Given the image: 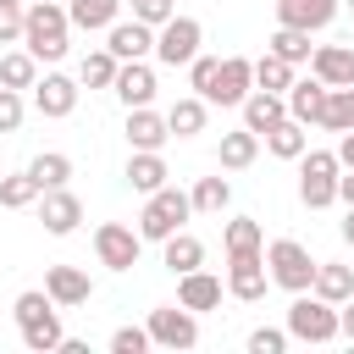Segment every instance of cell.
I'll return each instance as SVG.
<instances>
[{"label": "cell", "mask_w": 354, "mask_h": 354, "mask_svg": "<svg viewBox=\"0 0 354 354\" xmlns=\"http://www.w3.org/2000/svg\"><path fill=\"white\" fill-rule=\"evenodd\" d=\"M44 310H55V299H50L44 288H28V293H17V304H11V315H17V326H28V321H39Z\"/></svg>", "instance_id": "cell-39"}, {"label": "cell", "mask_w": 354, "mask_h": 354, "mask_svg": "<svg viewBox=\"0 0 354 354\" xmlns=\"http://www.w3.org/2000/svg\"><path fill=\"white\" fill-rule=\"evenodd\" d=\"M0 205H6V210H28V205H39V183H33V171H11V177H0Z\"/></svg>", "instance_id": "cell-38"}, {"label": "cell", "mask_w": 354, "mask_h": 354, "mask_svg": "<svg viewBox=\"0 0 354 354\" xmlns=\"http://www.w3.org/2000/svg\"><path fill=\"white\" fill-rule=\"evenodd\" d=\"M260 138H266V149H271L277 160H299V155L310 149V127H304V122H293V116H282V122H277V127H266Z\"/></svg>", "instance_id": "cell-21"}, {"label": "cell", "mask_w": 354, "mask_h": 354, "mask_svg": "<svg viewBox=\"0 0 354 354\" xmlns=\"http://www.w3.org/2000/svg\"><path fill=\"white\" fill-rule=\"evenodd\" d=\"M337 337H348V343H354V293L337 304Z\"/></svg>", "instance_id": "cell-46"}, {"label": "cell", "mask_w": 354, "mask_h": 354, "mask_svg": "<svg viewBox=\"0 0 354 354\" xmlns=\"http://www.w3.org/2000/svg\"><path fill=\"white\" fill-rule=\"evenodd\" d=\"M293 77H299V72H293V66H288L282 55H271V50H266V55L254 61V88H271V94H288V83H293Z\"/></svg>", "instance_id": "cell-37"}, {"label": "cell", "mask_w": 354, "mask_h": 354, "mask_svg": "<svg viewBox=\"0 0 354 354\" xmlns=\"http://www.w3.org/2000/svg\"><path fill=\"white\" fill-rule=\"evenodd\" d=\"M266 271L288 293H310V282H315V260H310V249L299 238H271L266 243Z\"/></svg>", "instance_id": "cell-3"}, {"label": "cell", "mask_w": 354, "mask_h": 354, "mask_svg": "<svg viewBox=\"0 0 354 354\" xmlns=\"http://www.w3.org/2000/svg\"><path fill=\"white\" fill-rule=\"evenodd\" d=\"M177 304H188L194 315H205V310H216V304H221V277H210L205 266H194V271H183V277H177Z\"/></svg>", "instance_id": "cell-17"}, {"label": "cell", "mask_w": 354, "mask_h": 354, "mask_svg": "<svg viewBox=\"0 0 354 354\" xmlns=\"http://www.w3.org/2000/svg\"><path fill=\"white\" fill-rule=\"evenodd\" d=\"M17 6H22V0H17Z\"/></svg>", "instance_id": "cell-51"}, {"label": "cell", "mask_w": 354, "mask_h": 354, "mask_svg": "<svg viewBox=\"0 0 354 354\" xmlns=\"http://www.w3.org/2000/svg\"><path fill=\"white\" fill-rule=\"evenodd\" d=\"M188 199H194V210H205V216H221V210L232 205V183H227V177H199Z\"/></svg>", "instance_id": "cell-35"}, {"label": "cell", "mask_w": 354, "mask_h": 354, "mask_svg": "<svg viewBox=\"0 0 354 354\" xmlns=\"http://www.w3.org/2000/svg\"><path fill=\"white\" fill-rule=\"evenodd\" d=\"M315 127H326V133H354V83H348V88H326V111H321Z\"/></svg>", "instance_id": "cell-32"}, {"label": "cell", "mask_w": 354, "mask_h": 354, "mask_svg": "<svg viewBox=\"0 0 354 354\" xmlns=\"http://www.w3.org/2000/svg\"><path fill=\"white\" fill-rule=\"evenodd\" d=\"M94 254H100V266H105V271H133V266H138V254H144V238H138V227L100 221V227H94Z\"/></svg>", "instance_id": "cell-7"}, {"label": "cell", "mask_w": 354, "mask_h": 354, "mask_svg": "<svg viewBox=\"0 0 354 354\" xmlns=\"http://www.w3.org/2000/svg\"><path fill=\"white\" fill-rule=\"evenodd\" d=\"M116 66H122V61L100 44V50H88V55L77 61V83H88V88H111V83H116Z\"/></svg>", "instance_id": "cell-33"}, {"label": "cell", "mask_w": 354, "mask_h": 354, "mask_svg": "<svg viewBox=\"0 0 354 354\" xmlns=\"http://www.w3.org/2000/svg\"><path fill=\"white\" fill-rule=\"evenodd\" d=\"M199 44H205V28L194 22V17H166L160 28H155V61L160 66H188L194 55H199Z\"/></svg>", "instance_id": "cell-5"}, {"label": "cell", "mask_w": 354, "mask_h": 354, "mask_svg": "<svg viewBox=\"0 0 354 354\" xmlns=\"http://www.w3.org/2000/svg\"><path fill=\"white\" fill-rule=\"evenodd\" d=\"M105 50H111L116 61H149V55H155V28L138 22V17H133V22L116 17V22L105 28Z\"/></svg>", "instance_id": "cell-10"}, {"label": "cell", "mask_w": 354, "mask_h": 354, "mask_svg": "<svg viewBox=\"0 0 354 354\" xmlns=\"http://www.w3.org/2000/svg\"><path fill=\"white\" fill-rule=\"evenodd\" d=\"M166 138H171V127H166L160 111H149V105H133L127 111V144L133 149H160Z\"/></svg>", "instance_id": "cell-20"}, {"label": "cell", "mask_w": 354, "mask_h": 354, "mask_svg": "<svg viewBox=\"0 0 354 354\" xmlns=\"http://www.w3.org/2000/svg\"><path fill=\"white\" fill-rule=\"evenodd\" d=\"M155 88H160V83H155V66H149V61H122V66H116L111 94H116L127 111H133V105H155Z\"/></svg>", "instance_id": "cell-13"}, {"label": "cell", "mask_w": 354, "mask_h": 354, "mask_svg": "<svg viewBox=\"0 0 354 354\" xmlns=\"http://www.w3.org/2000/svg\"><path fill=\"white\" fill-rule=\"evenodd\" d=\"M337 199H343V205H354V171H348V177H337Z\"/></svg>", "instance_id": "cell-48"}, {"label": "cell", "mask_w": 354, "mask_h": 354, "mask_svg": "<svg viewBox=\"0 0 354 354\" xmlns=\"http://www.w3.org/2000/svg\"><path fill=\"white\" fill-rule=\"evenodd\" d=\"M61 337H66V332H61V315H55V310H44L39 321H28V326H22V343H28L33 354H50V348H61Z\"/></svg>", "instance_id": "cell-36"}, {"label": "cell", "mask_w": 354, "mask_h": 354, "mask_svg": "<svg viewBox=\"0 0 354 354\" xmlns=\"http://www.w3.org/2000/svg\"><path fill=\"white\" fill-rule=\"evenodd\" d=\"M44 293L55 299V310H72V304H88L94 282H88V271H77V266H50V271H44Z\"/></svg>", "instance_id": "cell-16"}, {"label": "cell", "mask_w": 354, "mask_h": 354, "mask_svg": "<svg viewBox=\"0 0 354 354\" xmlns=\"http://www.w3.org/2000/svg\"><path fill=\"white\" fill-rule=\"evenodd\" d=\"M299 205L304 210L337 205V171H299Z\"/></svg>", "instance_id": "cell-27"}, {"label": "cell", "mask_w": 354, "mask_h": 354, "mask_svg": "<svg viewBox=\"0 0 354 354\" xmlns=\"http://www.w3.org/2000/svg\"><path fill=\"white\" fill-rule=\"evenodd\" d=\"M33 77H39V61L28 50H6L0 55V88H33Z\"/></svg>", "instance_id": "cell-34"}, {"label": "cell", "mask_w": 354, "mask_h": 354, "mask_svg": "<svg viewBox=\"0 0 354 354\" xmlns=\"http://www.w3.org/2000/svg\"><path fill=\"white\" fill-rule=\"evenodd\" d=\"M288 348V326H254L249 332V354H282Z\"/></svg>", "instance_id": "cell-41"}, {"label": "cell", "mask_w": 354, "mask_h": 354, "mask_svg": "<svg viewBox=\"0 0 354 354\" xmlns=\"http://www.w3.org/2000/svg\"><path fill=\"white\" fill-rule=\"evenodd\" d=\"M210 77H216V55H194L188 61V88L205 100V88H210Z\"/></svg>", "instance_id": "cell-44"}, {"label": "cell", "mask_w": 354, "mask_h": 354, "mask_svg": "<svg viewBox=\"0 0 354 354\" xmlns=\"http://www.w3.org/2000/svg\"><path fill=\"white\" fill-rule=\"evenodd\" d=\"M66 33H72V22H66V0H33V6H22V50H28L33 61L55 66V61L72 50Z\"/></svg>", "instance_id": "cell-1"}, {"label": "cell", "mask_w": 354, "mask_h": 354, "mask_svg": "<svg viewBox=\"0 0 354 354\" xmlns=\"http://www.w3.org/2000/svg\"><path fill=\"white\" fill-rule=\"evenodd\" d=\"M0 44H22V6L0 0Z\"/></svg>", "instance_id": "cell-43"}, {"label": "cell", "mask_w": 354, "mask_h": 354, "mask_svg": "<svg viewBox=\"0 0 354 354\" xmlns=\"http://www.w3.org/2000/svg\"><path fill=\"white\" fill-rule=\"evenodd\" d=\"M332 155H337L343 171H354V133H337V149H332Z\"/></svg>", "instance_id": "cell-47"}, {"label": "cell", "mask_w": 354, "mask_h": 354, "mask_svg": "<svg viewBox=\"0 0 354 354\" xmlns=\"http://www.w3.org/2000/svg\"><path fill=\"white\" fill-rule=\"evenodd\" d=\"M310 293H321L326 304H343V299L354 293V266H343V260H315V282H310Z\"/></svg>", "instance_id": "cell-22"}, {"label": "cell", "mask_w": 354, "mask_h": 354, "mask_svg": "<svg viewBox=\"0 0 354 354\" xmlns=\"http://www.w3.org/2000/svg\"><path fill=\"white\" fill-rule=\"evenodd\" d=\"M343 6H348V11H354V0H343Z\"/></svg>", "instance_id": "cell-50"}, {"label": "cell", "mask_w": 354, "mask_h": 354, "mask_svg": "<svg viewBox=\"0 0 354 354\" xmlns=\"http://www.w3.org/2000/svg\"><path fill=\"white\" fill-rule=\"evenodd\" d=\"M144 332H149V343L155 348H194L199 343V315L188 310V304H160V310H149V321H144Z\"/></svg>", "instance_id": "cell-6"}, {"label": "cell", "mask_w": 354, "mask_h": 354, "mask_svg": "<svg viewBox=\"0 0 354 354\" xmlns=\"http://www.w3.org/2000/svg\"><path fill=\"white\" fill-rule=\"evenodd\" d=\"M122 17V0H66V22L83 28V33H100Z\"/></svg>", "instance_id": "cell-25"}, {"label": "cell", "mask_w": 354, "mask_h": 354, "mask_svg": "<svg viewBox=\"0 0 354 354\" xmlns=\"http://www.w3.org/2000/svg\"><path fill=\"white\" fill-rule=\"evenodd\" d=\"M288 337H299V343H332L337 337V304H326L321 293H293V304H288Z\"/></svg>", "instance_id": "cell-4"}, {"label": "cell", "mask_w": 354, "mask_h": 354, "mask_svg": "<svg viewBox=\"0 0 354 354\" xmlns=\"http://www.w3.org/2000/svg\"><path fill=\"white\" fill-rule=\"evenodd\" d=\"M149 348V332L144 326H116L111 332V354H144Z\"/></svg>", "instance_id": "cell-42"}, {"label": "cell", "mask_w": 354, "mask_h": 354, "mask_svg": "<svg viewBox=\"0 0 354 354\" xmlns=\"http://www.w3.org/2000/svg\"><path fill=\"white\" fill-rule=\"evenodd\" d=\"M337 232H343V243L354 249V205H348V216H343V227H337Z\"/></svg>", "instance_id": "cell-49"}, {"label": "cell", "mask_w": 354, "mask_h": 354, "mask_svg": "<svg viewBox=\"0 0 354 354\" xmlns=\"http://www.w3.org/2000/svg\"><path fill=\"white\" fill-rule=\"evenodd\" d=\"M282 100H288V116H293V122L315 127V122H321V111H326V83H321L315 72H310V77H293Z\"/></svg>", "instance_id": "cell-15"}, {"label": "cell", "mask_w": 354, "mask_h": 354, "mask_svg": "<svg viewBox=\"0 0 354 354\" xmlns=\"http://www.w3.org/2000/svg\"><path fill=\"white\" fill-rule=\"evenodd\" d=\"M166 127H171V138H194V133H205V100H199V94H183V100L166 111Z\"/></svg>", "instance_id": "cell-29"}, {"label": "cell", "mask_w": 354, "mask_h": 354, "mask_svg": "<svg viewBox=\"0 0 354 354\" xmlns=\"http://www.w3.org/2000/svg\"><path fill=\"white\" fill-rule=\"evenodd\" d=\"M194 216V199L183 194V188H155V194H144V210H138V238L144 243H166L171 232H183V221Z\"/></svg>", "instance_id": "cell-2"}, {"label": "cell", "mask_w": 354, "mask_h": 354, "mask_svg": "<svg viewBox=\"0 0 354 354\" xmlns=\"http://www.w3.org/2000/svg\"><path fill=\"white\" fill-rule=\"evenodd\" d=\"M266 50H271V55H282L288 66H304L315 44H310V33H304V28H282V22H277V33L266 39Z\"/></svg>", "instance_id": "cell-28"}, {"label": "cell", "mask_w": 354, "mask_h": 354, "mask_svg": "<svg viewBox=\"0 0 354 354\" xmlns=\"http://www.w3.org/2000/svg\"><path fill=\"white\" fill-rule=\"evenodd\" d=\"M310 72L326 88H348L354 83V44H315L310 50Z\"/></svg>", "instance_id": "cell-14"}, {"label": "cell", "mask_w": 354, "mask_h": 354, "mask_svg": "<svg viewBox=\"0 0 354 354\" xmlns=\"http://www.w3.org/2000/svg\"><path fill=\"white\" fill-rule=\"evenodd\" d=\"M254 155H260V133H249V127H232V133H221V166H227V171H243V166H254Z\"/></svg>", "instance_id": "cell-26"}, {"label": "cell", "mask_w": 354, "mask_h": 354, "mask_svg": "<svg viewBox=\"0 0 354 354\" xmlns=\"http://www.w3.org/2000/svg\"><path fill=\"white\" fill-rule=\"evenodd\" d=\"M271 288V271H266V249H249V254H227V293L243 299V304H260Z\"/></svg>", "instance_id": "cell-9"}, {"label": "cell", "mask_w": 354, "mask_h": 354, "mask_svg": "<svg viewBox=\"0 0 354 354\" xmlns=\"http://www.w3.org/2000/svg\"><path fill=\"white\" fill-rule=\"evenodd\" d=\"M28 171H33L39 194H44V188H66V177H72V155H61V149H44V155H33V160H28Z\"/></svg>", "instance_id": "cell-30"}, {"label": "cell", "mask_w": 354, "mask_h": 354, "mask_svg": "<svg viewBox=\"0 0 354 354\" xmlns=\"http://www.w3.org/2000/svg\"><path fill=\"white\" fill-rule=\"evenodd\" d=\"M171 11H177L171 0H133V17H138V22H149V28H160Z\"/></svg>", "instance_id": "cell-45"}, {"label": "cell", "mask_w": 354, "mask_h": 354, "mask_svg": "<svg viewBox=\"0 0 354 354\" xmlns=\"http://www.w3.org/2000/svg\"><path fill=\"white\" fill-rule=\"evenodd\" d=\"M254 88V61L249 55H221L216 77L205 88V105H243V94Z\"/></svg>", "instance_id": "cell-8"}, {"label": "cell", "mask_w": 354, "mask_h": 354, "mask_svg": "<svg viewBox=\"0 0 354 354\" xmlns=\"http://www.w3.org/2000/svg\"><path fill=\"white\" fill-rule=\"evenodd\" d=\"M166 160H160V149H133L127 155V183L138 188V194H155V188H166Z\"/></svg>", "instance_id": "cell-23"}, {"label": "cell", "mask_w": 354, "mask_h": 354, "mask_svg": "<svg viewBox=\"0 0 354 354\" xmlns=\"http://www.w3.org/2000/svg\"><path fill=\"white\" fill-rule=\"evenodd\" d=\"M238 111H243V127H249V133H266V127H277V122L288 116V100L271 94V88H249Z\"/></svg>", "instance_id": "cell-19"}, {"label": "cell", "mask_w": 354, "mask_h": 354, "mask_svg": "<svg viewBox=\"0 0 354 354\" xmlns=\"http://www.w3.org/2000/svg\"><path fill=\"white\" fill-rule=\"evenodd\" d=\"M160 260H166V271L171 277H183V271H194V266H205V243L183 227V232H171L166 243H160Z\"/></svg>", "instance_id": "cell-24"}, {"label": "cell", "mask_w": 354, "mask_h": 354, "mask_svg": "<svg viewBox=\"0 0 354 354\" xmlns=\"http://www.w3.org/2000/svg\"><path fill=\"white\" fill-rule=\"evenodd\" d=\"M221 249H227V254L266 249V232H260V221H254V216H232V221L221 227Z\"/></svg>", "instance_id": "cell-31"}, {"label": "cell", "mask_w": 354, "mask_h": 354, "mask_svg": "<svg viewBox=\"0 0 354 354\" xmlns=\"http://www.w3.org/2000/svg\"><path fill=\"white\" fill-rule=\"evenodd\" d=\"M39 221H44L50 238H66V232H77V221H83V199H77L72 188H44V194H39Z\"/></svg>", "instance_id": "cell-12"}, {"label": "cell", "mask_w": 354, "mask_h": 354, "mask_svg": "<svg viewBox=\"0 0 354 354\" xmlns=\"http://www.w3.org/2000/svg\"><path fill=\"white\" fill-rule=\"evenodd\" d=\"M33 111L50 116V122L72 116V111H77V83H72L66 72H44V77H33Z\"/></svg>", "instance_id": "cell-11"}, {"label": "cell", "mask_w": 354, "mask_h": 354, "mask_svg": "<svg viewBox=\"0 0 354 354\" xmlns=\"http://www.w3.org/2000/svg\"><path fill=\"white\" fill-rule=\"evenodd\" d=\"M337 6H343V0H277V22L315 33V28H326V22L337 17Z\"/></svg>", "instance_id": "cell-18"}, {"label": "cell", "mask_w": 354, "mask_h": 354, "mask_svg": "<svg viewBox=\"0 0 354 354\" xmlns=\"http://www.w3.org/2000/svg\"><path fill=\"white\" fill-rule=\"evenodd\" d=\"M22 116H28L22 88H0V133H17V127H22Z\"/></svg>", "instance_id": "cell-40"}]
</instances>
